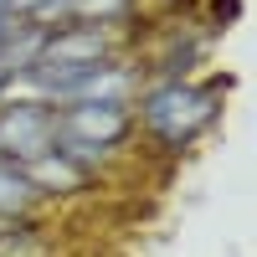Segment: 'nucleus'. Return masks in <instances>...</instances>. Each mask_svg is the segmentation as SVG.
<instances>
[{"label": "nucleus", "instance_id": "f257e3e1", "mask_svg": "<svg viewBox=\"0 0 257 257\" xmlns=\"http://www.w3.org/2000/svg\"><path fill=\"white\" fill-rule=\"evenodd\" d=\"M226 93V82H170V88L144 98V123L155 128L165 144H185L196 128H206L216 118V103Z\"/></svg>", "mask_w": 257, "mask_h": 257}, {"label": "nucleus", "instance_id": "f03ea898", "mask_svg": "<svg viewBox=\"0 0 257 257\" xmlns=\"http://www.w3.org/2000/svg\"><path fill=\"white\" fill-rule=\"evenodd\" d=\"M128 103H67V108L57 113V149L62 155H72L77 165H93L98 149H108L128 134Z\"/></svg>", "mask_w": 257, "mask_h": 257}, {"label": "nucleus", "instance_id": "7ed1b4c3", "mask_svg": "<svg viewBox=\"0 0 257 257\" xmlns=\"http://www.w3.org/2000/svg\"><path fill=\"white\" fill-rule=\"evenodd\" d=\"M57 149V113L47 103H16L0 113V160L31 165Z\"/></svg>", "mask_w": 257, "mask_h": 257}, {"label": "nucleus", "instance_id": "20e7f679", "mask_svg": "<svg viewBox=\"0 0 257 257\" xmlns=\"http://www.w3.org/2000/svg\"><path fill=\"white\" fill-rule=\"evenodd\" d=\"M21 175H26V185L31 190H82L88 185V175L93 170L88 165H77L72 155H62V149H52V155H41V160H31V165H21Z\"/></svg>", "mask_w": 257, "mask_h": 257}, {"label": "nucleus", "instance_id": "39448f33", "mask_svg": "<svg viewBox=\"0 0 257 257\" xmlns=\"http://www.w3.org/2000/svg\"><path fill=\"white\" fill-rule=\"evenodd\" d=\"M36 196V190L26 185V175H21V165L0 160V216H16V211H26V201Z\"/></svg>", "mask_w": 257, "mask_h": 257}, {"label": "nucleus", "instance_id": "423d86ee", "mask_svg": "<svg viewBox=\"0 0 257 257\" xmlns=\"http://www.w3.org/2000/svg\"><path fill=\"white\" fill-rule=\"evenodd\" d=\"M123 6H128V0H72V11L88 16V21H113Z\"/></svg>", "mask_w": 257, "mask_h": 257}, {"label": "nucleus", "instance_id": "0eeeda50", "mask_svg": "<svg viewBox=\"0 0 257 257\" xmlns=\"http://www.w3.org/2000/svg\"><path fill=\"white\" fill-rule=\"evenodd\" d=\"M6 36H11V16H0V47H6Z\"/></svg>", "mask_w": 257, "mask_h": 257}, {"label": "nucleus", "instance_id": "6e6552de", "mask_svg": "<svg viewBox=\"0 0 257 257\" xmlns=\"http://www.w3.org/2000/svg\"><path fill=\"white\" fill-rule=\"evenodd\" d=\"M6 82H11V67H6V62H0V88H6Z\"/></svg>", "mask_w": 257, "mask_h": 257}]
</instances>
